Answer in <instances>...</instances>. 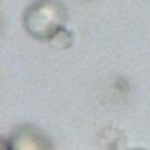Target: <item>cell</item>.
I'll use <instances>...</instances> for the list:
<instances>
[{
  "label": "cell",
  "instance_id": "1",
  "mask_svg": "<svg viewBox=\"0 0 150 150\" xmlns=\"http://www.w3.org/2000/svg\"><path fill=\"white\" fill-rule=\"evenodd\" d=\"M67 11L60 0H35L25 11L23 27L39 41H53L65 30Z\"/></svg>",
  "mask_w": 150,
  "mask_h": 150
}]
</instances>
